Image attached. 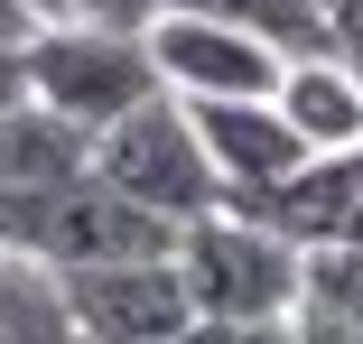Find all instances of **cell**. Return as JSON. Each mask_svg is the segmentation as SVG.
<instances>
[{
	"label": "cell",
	"mask_w": 363,
	"mask_h": 344,
	"mask_svg": "<svg viewBox=\"0 0 363 344\" xmlns=\"http://www.w3.org/2000/svg\"><path fill=\"white\" fill-rule=\"evenodd\" d=\"M0 251H28L47 270H103V260H168L177 224L150 214V205L112 195L94 168L65 177V186H28V195H0Z\"/></svg>",
	"instance_id": "obj_1"
},
{
	"label": "cell",
	"mask_w": 363,
	"mask_h": 344,
	"mask_svg": "<svg viewBox=\"0 0 363 344\" xmlns=\"http://www.w3.org/2000/svg\"><path fill=\"white\" fill-rule=\"evenodd\" d=\"M177 280H186L205 326H279V316H298L308 251L279 242L252 214H233V205H214L177 233Z\"/></svg>",
	"instance_id": "obj_2"
},
{
	"label": "cell",
	"mask_w": 363,
	"mask_h": 344,
	"mask_svg": "<svg viewBox=\"0 0 363 344\" xmlns=\"http://www.w3.org/2000/svg\"><path fill=\"white\" fill-rule=\"evenodd\" d=\"M159 84V56L140 28H103V19H47L28 38V103H47L75 130H112L121 112H140Z\"/></svg>",
	"instance_id": "obj_3"
},
{
	"label": "cell",
	"mask_w": 363,
	"mask_h": 344,
	"mask_svg": "<svg viewBox=\"0 0 363 344\" xmlns=\"http://www.w3.org/2000/svg\"><path fill=\"white\" fill-rule=\"evenodd\" d=\"M94 177L112 195H130V205H150V214H168L177 233L224 205V177H214V159L196 140V112L177 93H150L140 112H121L112 130H94Z\"/></svg>",
	"instance_id": "obj_4"
},
{
	"label": "cell",
	"mask_w": 363,
	"mask_h": 344,
	"mask_svg": "<svg viewBox=\"0 0 363 344\" xmlns=\"http://www.w3.org/2000/svg\"><path fill=\"white\" fill-rule=\"evenodd\" d=\"M150 56H159V84L186 93V103H270L289 56L261 47L252 28H224V19H186V10H159L150 28Z\"/></svg>",
	"instance_id": "obj_5"
},
{
	"label": "cell",
	"mask_w": 363,
	"mask_h": 344,
	"mask_svg": "<svg viewBox=\"0 0 363 344\" xmlns=\"http://www.w3.org/2000/svg\"><path fill=\"white\" fill-rule=\"evenodd\" d=\"M65 307H75L84 344H177L196 326V298L168 260H103V270H65Z\"/></svg>",
	"instance_id": "obj_6"
},
{
	"label": "cell",
	"mask_w": 363,
	"mask_h": 344,
	"mask_svg": "<svg viewBox=\"0 0 363 344\" xmlns=\"http://www.w3.org/2000/svg\"><path fill=\"white\" fill-rule=\"evenodd\" d=\"M186 103V93H177ZM196 112V140H205V159H214V177H224V195H261V186H279V177H298L317 149L289 130V112L279 103H186Z\"/></svg>",
	"instance_id": "obj_7"
},
{
	"label": "cell",
	"mask_w": 363,
	"mask_h": 344,
	"mask_svg": "<svg viewBox=\"0 0 363 344\" xmlns=\"http://www.w3.org/2000/svg\"><path fill=\"white\" fill-rule=\"evenodd\" d=\"M270 103L289 112V130H298L317 159L363 149V75H354V65H335V56H289V75H279Z\"/></svg>",
	"instance_id": "obj_8"
},
{
	"label": "cell",
	"mask_w": 363,
	"mask_h": 344,
	"mask_svg": "<svg viewBox=\"0 0 363 344\" xmlns=\"http://www.w3.org/2000/svg\"><path fill=\"white\" fill-rule=\"evenodd\" d=\"M94 168V130L56 121L47 103H19L0 112V195H28V186H65Z\"/></svg>",
	"instance_id": "obj_9"
},
{
	"label": "cell",
	"mask_w": 363,
	"mask_h": 344,
	"mask_svg": "<svg viewBox=\"0 0 363 344\" xmlns=\"http://www.w3.org/2000/svg\"><path fill=\"white\" fill-rule=\"evenodd\" d=\"M0 344H75V307H65V270L0 251Z\"/></svg>",
	"instance_id": "obj_10"
},
{
	"label": "cell",
	"mask_w": 363,
	"mask_h": 344,
	"mask_svg": "<svg viewBox=\"0 0 363 344\" xmlns=\"http://www.w3.org/2000/svg\"><path fill=\"white\" fill-rule=\"evenodd\" d=\"M159 10L252 28V38H261V47H279V56H326V0H159Z\"/></svg>",
	"instance_id": "obj_11"
},
{
	"label": "cell",
	"mask_w": 363,
	"mask_h": 344,
	"mask_svg": "<svg viewBox=\"0 0 363 344\" xmlns=\"http://www.w3.org/2000/svg\"><path fill=\"white\" fill-rule=\"evenodd\" d=\"M298 316L363 326V242H308V289H298Z\"/></svg>",
	"instance_id": "obj_12"
},
{
	"label": "cell",
	"mask_w": 363,
	"mask_h": 344,
	"mask_svg": "<svg viewBox=\"0 0 363 344\" xmlns=\"http://www.w3.org/2000/svg\"><path fill=\"white\" fill-rule=\"evenodd\" d=\"M326 56L363 75V0H326Z\"/></svg>",
	"instance_id": "obj_13"
},
{
	"label": "cell",
	"mask_w": 363,
	"mask_h": 344,
	"mask_svg": "<svg viewBox=\"0 0 363 344\" xmlns=\"http://www.w3.org/2000/svg\"><path fill=\"white\" fill-rule=\"evenodd\" d=\"M65 19H103V28H150L159 0H65Z\"/></svg>",
	"instance_id": "obj_14"
},
{
	"label": "cell",
	"mask_w": 363,
	"mask_h": 344,
	"mask_svg": "<svg viewBox=\"0 0 363 344\" xmlns=\"http://www.w3.org/2000/svg\"><path fill=\"white\" fill-rule=\"evenodd\" d=\"M28 103V47H0V112Z\"/></svg>",
	"instance_id": "obj_15"
},
{
	"label": "cell",
	"mask_w": 363,
	"mask_h": 344,
	"mask_svg": "<svg viewBox=\"0 0 363 344\" xmlns=\"http://www.w3.org/2000/svg\"><path fill=\"white\" fill-rule=\"evenodd\" d=\"M38 28H47V19L28 10V0H0V47H28Z\"/></svg>",
	"instance_id": "obj_16"
},
{
	"label": "cell",
	"mask_w": 363,
	"mask_h": 344,
	"mask_svg": "<svg viewBox=\"0 0 363 344\" xmlns=\"http://www.w3.org/2000/svg\"><path fill=\"white\" fill-rule=\"evenodd\" d=\"M224 344H298V316H279V326H224Z\"/></svg>",
	"instance_id": "obj_17"
},
{
	"label": "cell",
	"mask_w": 363,
	"mask_h": 344,
	"mask_svg": "<svg viewBox=\"0 0 363 344\" xmlns=\"http://www.w3.org/2000/svg\"><path fill=\"white\" fill-rule=\"evenodd\" d=\"M298 344H363V326H335V316H298Z\"/></svg>",
	"instance_id": "obj_18"
},
{
	"label": "cell",
	"mask_w": 363,
	"mask_h": 344,
	"mask_svg": "<svg viewBox=\"0 0 363 344\" xmlns=\"http://www.w3.org/2000/svg\"><path fill=\"white\" fill-rule=\"evenodd\" d=\"M177 344H224V326H205V316H196V326H186Z\"/></svg>",
	"instance_id": "obj_19"
},
{
	"label": "cell",
	"mask_w": 363,
	"mask_h": 344,
	"mask_svg": "<svg viewBox=\"0 0 363 344\" xmlns=\"http://www.w3.org/2000/svg\"><path fill=\"white\" fill-rule=\"evenodd\" d=\"M28 10H38V19H65V0H28Z\"/></svg>",
	"instance_id": "obj_20"
},
{
	"label": "cell",
	"mask_w": 363,
	"mask_h": 344,
	"mask_svg": "<svg viewBox=\"0 0 363 344\" xmlns=\"http://www.w3.org/2000/svg\"><path fill=\"white\" fill-rule=\"evenodd\" d=\"M75 344H84V335H75Z\"/></svg>",
	"instance_id": "obj_21"
}]
</instances>
